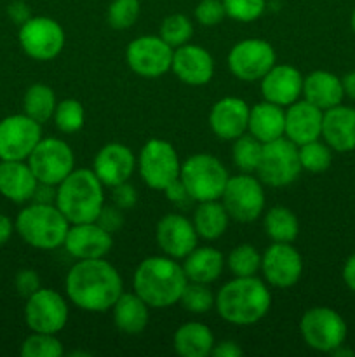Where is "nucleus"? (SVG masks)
I'll return each mask as SVG.
<instances>
[{"label": "nucleus", "mask_w": 355, "mask_h": 357, "mask_svg": "<svg viewBox=\"0 0 355 357\" xmlns=\"http://www.w3.org/2000/svg\"><path fill=\"white\" fill-rule=\"evenodd\" d=\"M66 295L79 309L106 312L124 293L120 274L104 258L79 260L66 274Z\"/></svg>", "instance_id": "nucleus-1"}, {"label": "nucleus", "mask_w": 355, "mask_h": 357, "mask_svg": "<svg viewBox=\"0 0 355 357\" xmlns=\"http://www.w3.org/2000/svg\"><path fill=\"white\" fill-rule=\"evenodd\" d=\"M187 284L188 278L183 265L166 255L145 258L132 278L134 293L145 300L150 309H167L176 305Z\"/></svg>", "instance_id": "nucleus-2"}, {"label": "nucleus", "mask_w": 355, "mask_h": 357, "mask_svg": "<svg viewBox=\"0 0 355 357\" xmlns=\"http://www.w3.org/2000/svg\"><path fill=\"white\" fill-rule=\"evenodd\" d=\"M214 307L223 321L235 326H249L263 319L271 307L270 289L256 275L233 278L216 295Z\"/></svg>", "instance_id": "nucleus-3"}, {"label": "nucleus", "mask_w": 355, "mask_h": 357, "mask_svg": "<svg viewBox=\"0 0 355 357\" xmlns=\"http://www.w3.org/2000/svg\"><path fill=\"white\" fill-rule=\"evenodd\" d=\"M104 185L93 169H73L56 187V201L59 211L70 225L96 222L104 206Z\"/></svg>", "instance_id": "nucleus-4"}, {"label": "nucleus", "mask_w": 355, "mask_h": 357, "mask_svg": "<svg viewBox=\"0 0 355 357\" xmlns=\"http://www.w3.org/2000/svg\"><path fill=\"white\" fill-rule=\"evenodd\" d=\"M14 229L28 246L52 251L65 243L70 222L56 204L31 202L17 213Z\"/></svg>", "instance_id": "nucleus-5"}, {"label": "nucleus", "mask_w": 355, "mask_h": 357, "mask_svg": "<svg viewBox=\"0 0 355 357\" xmlns=\"http://www.w3.org/2000/svg\"><path fill=\"white\" fill-rule=\"evenodd\" d=\"M228 178L221 160L211 153H195L181 162L180 180L195 202L221 199Z\"/></svg>", "instance_id": "nucleus-6"}, {"label": "nucleus", "mask_w": 355, "mask_h": 357, "mask_svg": "<svg viewBox=\"0 0 355 357\" xmlns=\"http://www.w3.org/2000/svg\"><path fill=\"white\" fill-rule=\"evenodd\" d=\"M298 145L285 136L263 143L261 159L258 164L256 176L267 187L282 188L294 183L301 173Z\"/></svg>", "instance_id": "nucleus-7"}, {"label": "nucleus", "mask_w": 355, "mask_h": 357, "mask_svg": "<svg viewBox=\"0 0 355 357\" xmlns=\"http://www.w3.org/2000/svg\"><path fill=\"white\" fill-rule=\"evenodd\" d=\"M138 171L141 180L153 190H162L176 181L181 173V160L176 149L169 142L153 138L143 145L138 157Z\"/></svg>", "instance_id": "nucleus-8"}, {"label": "nucleus", "mask_w": 355, "mask_h": 357, "mask_svg": "<svg viewBox=\"0 0 355 357\" xmlns=\"http://www.w3.org/2000/svg\"><path fill=\"white\" fill-rule=\"evenodd\" d=\"M299 333L310 349L319 352H333L345 345L348 328L343 317L329 307H313L303 314Z\"/></svg>", "instance_id": "nucleus-9"}, {"label": "nucleus", "mask_w": 355, "mask_h": 357, "mask_svg": "<svg viewBox=\"0 0 355 357\" xmlns=\"http://www.w3.org/2000/svg\"><path fill=\"white\" fill-rule=\"evenodd\" d=\"M21 49L37 61H51L61 54L66 35L61 24L47 16H31L19 24L17 33Z\"/></svg>", "instance_id": "nucleus-10"}, {"label": "nucleus", "mask_w": 355, "mask_h": 357, "mask_svg": "<svg viewBox=\"0 0 355 357\" xmlns=\"http://www.w3.org/2000/svg\"><path fill=\"white\" fill-rule=\"evenodd\" d=\"M221 202L230 218L239 223L256 222L265 208V190L260 178L251 173L230 176L223 190Z\"/></svg>", "instance_id": "nucleus-11"}, {"label": "nucleus", "mask_w": 355, "mask_h": 357, "mask_svg": "<svg viewBox=\"0 0 355 357\" xmlns=\"http://www.w3.org/2000/svg\"><path fill=\"white\" fill-rule=\"evenodd\" d=\"M26 162L40 183L54 185V187H58L75 169V155L72 146L59 138H42Z\"/></svg>", "instance_id": "nucleus-12"}, {"label": "nucleus", "mask_w": 355, "mask_h": 357, "mask_svg": "<svg viewBox=\"0 0 355 357\" xmlns=\"http://www.w3.org/2000/svg\"><path fill=\"white\" fill-rule=\"evenodd\" d=\"M173 54L174 49L160 35H141L129 42L125 61L136 75L157 79L171 70Z\"/></svg>", "instance_id": "nucleus-13"}, {"label": "nucleus", "mask_w": 355, "mask_h": 357, "mask_svg": "<svg viewBox=\"0 0 355 357\" xmlns=\"http://www.w3.org/2000/svg\"><path fill=\"white\" fill-rule=\"evenodd\" d=\"M277 63V54L270 42L261 38H246L230 49L226 65L228 70L244 82H256Z\"/></svg>", "instance_id": "nucleus-14"}, {"label": "nucleus", "mask_w": 355, "mask_h": 357, "mask_svg": "<svg viewBox=\"0 0 355 357\" xmlns=\"http://www.w3.org/2000/svg\"><path fill=\"white\" fill-rule=\"evenodd\" d=\"M24 321L35 333L58 335L68 321V303L54 289L40 288L26 298Z\"/></svg>", "instance_id": "nucleus-15"}, {"label": "nucleus", "mask_w": 355, "mask_h": 357, "mask_svg": "<svg viewBox=\"0 0 355 357\" xmlns=\"http://www.w3.org/2000/svg\"><path fill=\"white\" fill-rule=\"evenodd\" d=\"M42 139V124L26 114L0 121V160H26Z\"/></svg>", "instance_id": "nucleus-16"}, {"label": "nucleus", "mask_w": 355, "mask_h": 357, "mask_svg": "<svg viewBox=\"0 0 355 357\" xmlns=\"http://www.w3.org/2000/svg\"><path fill=\"white\" fill-rule=\"evenodd\" d=\"M261 272L274 288H292L301 279L303 258L292 243H271L261 255Z\"/></svg>", "instance_id": "nucleus-17"}, {"label": "nucleus", "mask_w": 355, "mask_h": 357, "mask_svg": "<svg viewBox=\"0 0 355 357\" xmlns=\"http://www.w3.org/2000/svg\"><path fill=\"white\" fill-rule=\"evenodd\" d=\"M155 239L160 251L174 260H183L198 246L197 230L191 220L178 213H169L159 220Z\"/></svg>", "instance_id": "nucleus-18"}, {"label": "nucleus", "mask_w": 355, "mask_h": 357, "mask_svg": "<svg viewBox=\"0 0 355 357\" xmlns=\"http://www.w3.org/2000/svg\"><path fill=\"white\" fill-rule=\"evenodd\" d=\"M63 246L77 260H93L106 257L113 246V239L96 222L73 223L66 232Z\"/></svg>", "instance_id": "nucleus-19"}, {"label": "nucleus", "mask_w": 355, "mask_h": 357, "mask_svg": "<svg viewBox=\"0 0 355 357\" xmlns=\"http://www.w3.org/2000/svg\"><path fill=\"white\" fill-rule=\"evenodd\" d=\"M171 70L183 84L205 86L214 75V59L202 45L183 44L174 49Z\"/></svg>", "instance_id": "nucleus-20"}, {"label": "nucleus", "mask_w": 355, "mask_h": 357, "mask_svg": "<svg viewBox=\"0 0 355 357\" xmlns=\"http://www.w3.org/2000/svg\"><path fill=\"white\" fill-rule=\"evenodd\" d=\"M138 160L129 146L122 143H108L100 152L96 153L93 162V171L100 178L104 187H115L129 178L134 173Z\"/></svg>", "instance_id": "nucleus-21"}, {"label": "nucleus", "mask_w": 355, "mask_h": 357, "mask_svg": "<svg viewBox=\"0 0 355 357\" xmlns=\"http://www.w3.org/2000/svg\"><path fill=\"white\" fill-rule=\"evenodd\" d=\"M251 107L237 96H226L216 101L209 114V126L211 131L219 139L233 142L239 136L246 135L249 126Z\"/></svg>", "instance_id": "nucleus-22"}, {"label": "nucleus", "mask_w": 355, "mask_h": 357, "mask_svg": "<svg viewBox=\"0 0 355 357\" xmlns=\"http://www.w3.org/2000/svg\"><path fill=\"white\" fill-rule=\"evenodd\" d=\"M303 79L296 66L275 63L261 79V94L270 103L289 107L303 94Z\"/></svg>", "instance_id": "nucleus-23"}, {"label": "nucleus", "mask_w": 355, "mask_h": 357, "mask_svg": "<svg viewBox=\"0 0 355 357\" xmlns=\"http://www.w3.org/2000/svg\"><path fill=\"white\" fill-rule=\"evenodd\" d=\"M324 110L306 100H298L289 105L285 110V132L284 136L294 145L319 139L322 135Z\"/></svg>", "instance_id": "nucleus-24"}, {"label": "nucleus", "mask_w": 355, "mask_h": 357, "mask_svg": "<svg viewBox=\"0 0 355 357\" xmlns=\"http://www.w3.org/2000/svg\"><path fill=\"white\" fill-rule=\"evenodd\" d=\"M38 180L26 160H0V195L16 204L33 199Z\"/></svg>", "instance_id": "nucleus-25"}, {"label": "nucleus", "mask_w": 355, "mask_h": 357, "mask_svg": "<svg viewBox=\"0 0 355 357\" xmlns=\"http://www.w3.org/2000/svg\"><path fill=\"white\" fill-rule=\"evenodd\" d=\"M320 136L334 152L355 150V108L338 105L324 112Z\"/></svg>", "instance_id": "nucleus-26"}, {"label": "nucleus", "mask_w": 355, "mask_h": 357, "mask_svg": "<svg viewBox=\"0 0 355 357\" xmlns=\"http://www.w3.org/2000/svg\"><path fill=\"white\" fill-rule=\"evenodd\" d=\"M303 100L310 101L312 105L319 107L320 110L341 105L345 98L343 82L334 73L326 70H315L303 79Z\"/></svg>", "instance_id": "nucleus-27"}, {"label": "nucleus", "mask_w": 355, "mask_h": 357, "mask_svg": "<svg viewBox=\"0 0 355 357\" xmlns=\"http://www.w3.org/2000/svg\"><path fill=\"white\" fill-rule=\"evenodd\" d=\"M247 132L260 139L261 143L282 138L285 132L284 107H278V105L270 103L267 100L251 107Z\"/></svg>", "instance_id": "nucleus-28"}, {"label": "nucleus", "mask_w": 355, "mask_h": 357, "mask_svg": "<svg viewBox=\"0 0 355 357\" xmlns=\"http://www.w3.org/2000/svg\"><path fill=\"white\" fill-rule=\"evenodd\" d=\"M183 271L188 281L211 284L221 275L225 268V257L219 250L211 246H197L183 258Z\"/></svg>", "instance_id": "nucleus-29"}, {"label": "nucleus", "mask_w": 355, "mask_h": 357, "mask_svg": "<svg viewBox=\"0 0 355 357\" xmlns=\"http://www.w3.org/2000/svg\"><path fill=\"white\" fill-rule=\"evenodd\" d=\"M113 310V323L125 335H139L146 330L150 321V307L136 293H122Z\"/></svg>", "instance_id": "nucleus-30"}, {"label": "nucleus", "mask_w": 355, "mask_h": 357, "mask_svg": "<svg viewBox=\"0 0 355 357\" xmlns=\"http://www.w3.org/2000/svg\"><path fill=\"white\" fill-rule=\"evenodd\" d=\"M214 335L204 323L190 321L181 324L173 337L174 351L181 357H205L211 356L214 347Z\"/></svg>", "instance_id": "nucleus-31"}, {"label": "nucleus", "mask_w": 355, "mask_h": 357, "mask_svg": "<svg viewBox=\"0 0 355 357\" xmlns=\"http://www.w3.org/2000/svg\"><path fill=\"white\" fill-rule=\"evenodd\" d=\"M228 222L230 215L219 199L198 202L194 211V218H191L198 239L205 241L219 239L228 229Z\"/></svg>", "instance_id": "nucleus-32"}, {"label": "nucleus", "mask_w": 355, "mask_h": 357, "mask_svg": "<svg viewBox=\"0 0 355 357\" xmlns=\"http://www.w3.org/2000/svg\"><path fill=\"white\" fill-rule=\"evenodd\" d=\"M263 227L271 243H294L299 234V222L294 213L284 206L268 209L263 218Z\"/></svg>", "instance_id": "nucleus-33"}, {"label": "nucleus", "mask_w": 355, "mask_h": 357, "mask_svg": "<svg viewBox=\"0 0 355 357\" xmlns=\"http://www.w3.org/2000/svg\"><path fill=\"white\" fill-rule=\"evenodd\" d=\"M56 94L45 84H33L26 89L23 98V114L37 121L38 124L51 121L56 110Z\"/></svg>", "instance_id": "nucleus-34"}, {"label": "nucleus", "mask_w": 355, "mask_h": 357, "mask_svg": "<svg viewBox=\"0 0 355 357\" xmlns=\"http://www.w3.org/2000/svg\"><path fill=\"white\" fill-rule=\"evenodd\" d=\"M225 265L233 278H251L261 271V253L253 244H239L225 258Z\"/></svg>", "instance_id": "nucleus-35"}, {"label": "nucleus", "mask_w": 355, "mask_h": 357, "mask_svg": "<svg viewBox=\"0 0 355 357\" xmlns=\"http://www.w3.org/2000/svg\"><path fill=\"white\" fill-rule=\"evenodd\" d=\"M261 150H263V143L246 132L233 139L232 159L242 173H256L261 159Z\"/></svg>", "instance_id": "nucleus-36"}, {"label": "nucleus", "mask_w": 355, "mask_h": 357, "mask_svg": "<svg viewBox=\"0 0 355 357\" xmlns=\"http://www.w3.org/2000/svg\"><path fill=\"white\" fill-rule=\"evenodd\" d=\"M298 153L301 167L308 173H324L326 169H329L331 162H333V150L326 142H320V139L299 145Z\"/></svg>", "instance_id": "nucleus-37"}, {"label": "nucleus", "mask_w": 355, "mask_h": 357, "mask_svg": "<svg viewBox=\"0 0 355 357\" xmlns=\"http://www.w3.org/2000/svg\"><path fill=\"white\" fill-rule=\"evenodd\" d=\"M52 121H54L56 128L61 132H65V135L79 132L84 128V122H86V112H84L82 103L77 100H72V98L59 101L56 105Z\"/></svg>", "instance_id": "nucleus-38"}, {"label": "nucleus", "mask_w": 355, "mask_h": 357, "mask_svg": "<svg viewBox=\"0 0 355 357\" xmlns=\"http://www.w3.org/2000/svg\"><path fill=\"white\" fill-rule=\"evenodd\" d=\"M63 354H65L63 344L56 335L51 333L31 331L30 337L24 338L23 345H21L23 357H61Z\"/></svg>", "instance_id": "nucleus-39"}, {"label": "nucleus", "mask_w": 355, "mask_h": 357, "mask_svg": "<svg viewBox=\"0 0 355 357\" xmlns=\"http://www.w3.org/2000/svg\"><path fill=\"white\" fill-rule=\"evenodd\" d=\"M159 35L171 45L173 49L180 45L188 44L190 37L194 35V24L190 17L184 14H171L160 24Z\"/></svg>", "instance_id": "nucleus-40"}, {"label": "nucleus", "mask_w": 355, "mask_h": 357, "mask_svg": "<svg viewBox=\"0 0 355 357\" xmlns=\"http://www.w3.org/2000/svg\"><path fill=\"white\" fill-rule=\"evenodd\" d=\"M216 296L212 295L207 284H200V282H191L184 286L183 293H181L180 303L183 305L184 310L191 314H205L214 307Z\"/></svg>", "instance_id": "nucleus-41"}, {"label": "nucleus", "mask_w": 355, "mask_h": 357, "mask_svg": "<svg viewBox=\"0 0 355 357\" xmlns=\"http://www.w3.org/2000/svg\"><path fill=\"white\" fill-rule=\"evenodd\" d=\"M139 13V0H113L106 10L108 24L115 30H127L138 21Z\"/></svg>", "instance_id": "nucleus-42"}, {"label": "nucleus", "mask_w": 355, "mask_h": 357, "mask_svg": "<svg viewBox=\"0 0 355 357\" xmlns=\"http://www.w3.org/2000/svg\"><path fill=\"white\" fill-rule=\"evenodd\" d=\"M226 16L240 23H251L261 17L267 9V0H221Z\"/></svg>", "instance_id": "nucleus-43"}, {"label": "nucleus", "mask_w": 355, "mask_h": 357, "mask_svg": "<svg viewBox=\"0 0 355 357\" xmlns=\"http://www.w3.org/2000/svg\"><path fill=\"white\" fill-rule=\"evenodd\" d=\"M226 16L225 6L221 0H200L195 7V20L202 26H216Z\"/></svg>", "instance_id": "nucleus-44"}, {"label": "nucleus", "mask_w": 355, "mask_h": 357, "mask_svg": "<svg viewBox=\"0 0 355 357\" xmlns=\"http://www.w3.org/2000/svg\"><path fill=\"white\" fill-rule=\"evenodd\" d=\"M96 223L101 227V229H104L106 232H110L111 236H113V234L118 232V230L122 229V225H124V215H122V209L117 208L115 204L103 206L100 215H97Z\"/></svg>", "instance_id": "nucleus-45"}, {"label": "nucleus", "mask_w": 355, "mask_h": 357, "mask_svg": "<svg viewBox=\"0 0 355 357\" xmlns=\"http://www.w3.org/2000/svg\"><path fill=\"white\" fill-rule=\"evenodd\" d=\"M14 284H16L17 293L21 296H24V298H28V296H31L35 291L40 289V278L31 268H23V271H19L16 274Z\"/></svg>", "instance_id": "nucleus-46"}, {"label": "nucleus", "mask_w": 355, "mask_h": 357, "mask_svg": "<svg viewBox=\"0 0 355 357\" xmlns=\"http://www.w3.org/2000/svg\"><path fill=\"white\" fill-rule=\"evenodd\" d=\"M111 201L122 211L131 209L136 204V201H138V192H136V188L129 181H124V183L111 187Z\"/></svg>", "instance_id": "nucleus-47"}, {"label": "nucleus", "mask_w": 355, "mask_h": 357, "mask_svg": "<svg viewBox=\"0 0 355 357\" xmlns=\"http://www.w3.org/2000/svg\"><path fill=\"white\" fill-rule=\"evenodd\" d=\"M164 194H166V197L176 206H184L187 202L191 201L190 194H188V190L184 188V185L181 183L180 178H178L176 181H173L171 185H167V187L164 188Z\"/></svg>", "instance_id": "nucleus-48"}, {"label": "nucleus", "mask_w": 355, "mask_h": 357, "mask_svg": "<svg viewBox=\"0 0 355 357\" xmlns=\"http://www.w3.org/2000/svg\"><path fill=\"white\" fill-rule=\"evenodd\" d=\"M242 354V347L233 340H225L219 342V344H214L211 352V356L214 357H240Z\"/></svg>", "instance_id": "nucleus-49"}, {"label": "nucleus", "mask_w": 355, "mask_h": 357, "mask_svg": "<svg viewBox=\"0 0 355 357\" xmlns=\"http://www.w3.org/2000/svg\"><path fill=\"white\" fill-rule=\"evenodd\" d=\"M54 201H56V187H54V185L40 183V181H38L31 202H42V204H54Z\"/></svg>", "instance_id": "nucleus-50"}, {"label": "nucleus", "mask_w": 355, "mask_h": 357, "mask_svg": "<svg viewBox=\"0 0 355 357\" xmlns=\"http://www.w3.org/2000/svg\"><path fill=\"white\" fill-rule=\"evenodd\" d=\"M7 13H9L10 20L17 24H23L24 21L31 17L28 6L24 2H21V0H14V2L7 7Z\"/></svg>", "instance_id": "nucleus-51"}, {"label": "nucleus", "mask_w": 355, "mask_h": 357, "mask_svg": "<svg viewBox=\"0 0 355 357\" xmlns=\"http://www.w3.org/2000/svg\"><path fill=\"white\" fill-rule=\"evenodd\" d=\"M343 281L350 291L355 293V253L347 258L343 265Z\"/></svg>", "instance_id": "nucleus-52"}, {"label": "nucleus", "mask_w": 355, "mask_h": 357, "mask_svg": "<svg viewBox=\"0 0 355 357\" xmlns=\"http://www.w3.org/2000/svg\"><path fill=\"white\" fill-rule=\"evenodd\" d=\"M14 230L16 229H14V223L10 222L9 216L0 213V246H3V244L10 239Z\"/></svg>", "instance_id": "nucleus-53"}, {"label": "nucleus", "mask_w": 355, "mask_h": 357, "mask_svg": "<svg viewBox=\"0 0 355 357\" xmlns=\"http://www.w3.org/2000/svg\"><path fill=\"white\" fill-rule=\"evenodd\" d=\"M343 82V91H345V96H348L350 100L355 101V70L348 72L347 75L341 79Z\"/></svg>", "instance_id": "nucleus-54"}, {"label": "nucleus", "mask_w": 355, "mask_h": 357, "mask_svg": "<svg viewBox=\"0 0 355 357\" xmlns=\"http://www.w3.org/2000/svg\"><path fill=\"white\" fill-rule=\"evenodd\" d=\"M350 24H352V30H354V33H355V10H354V13H352V20H350Z\"/></svg>", "instance_id": "nucleus-55"}]
</instances>
